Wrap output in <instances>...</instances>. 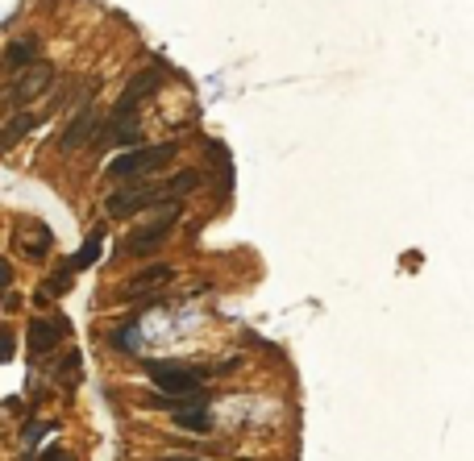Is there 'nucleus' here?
I'll return each mask as SVG.
<instances>
[{"label": "nucleus", "instance_id": "8", "mask_svg": "<svg viewBox=\"0 0 474 461\" xmlns=\"http://www.w3.org/2000/svg\"><path fill=\"white\" fill-rule=\"evenodd\" d=\"M196 187H200V175H196V171H183V175H175V179L158 183L154 195H158V204H175L179 195H187V191H196Z\"/></svg>", "mask_w": 474, "mask_h": 461}, {"label": "nucleus", "instance_id": "5", "mask_svg": "<svg viewBox=\"0 0 474 461\" xmlns=\"http://www.w3.org/2000/svg\"><path fill=\"white\" fill-rule=\"evenodd\" d=\"M154 204H158L154 187H150V183H137V187L112 191V195L104 200V212H108V216H117V220H125V216H133V212H142V208H154Z\"/></svg>", "mask_w": 474, "mask_h": 461}, {"label": "nucleus", "instance_id": "3", "mask_svg": "<svg viewBox=\"0 0 474 461\" xmlns=\"http://www.w3.org/2000/svg\"><path fill=\"white\" fill-rule=\"evenodd\" d=\"M158 83H162V67H146L142 75H133V79H129V87L121 92L117 108H112V121H125V116H133V108H137L142 100H150V96L158 92Z\"/></svg>", "mask_w": 474, "mask_h": 461}, {"label": "nucleus", "instance_id": "9", "mask_svg": "<svg viewBox=\"0 0 474 461\" xmlns=\"http://www.w3.org/2000/svg\"><path fill=\"white\" fill-rule=\"evenodd\" d=\"M33 58H37V46L25 37V42H8V50H4V58H0V62H4V71H8V75H17V71H25Z\"/></svg>", "mask_w": 474, "mask_h": 461}, {"label": "nucleus", "instance_id": "19", "mask_svg": "<svg viewBox=\"0 0 474 461\" xmlns=\"http://www.w3.org/2000/svg\"><path fill=\"white\" fill-rule=\"evenodd\" d=\"M8 279H12V270H8V262H4V258H0V287H4V283H8Z\"/></svg>", "mask_w": 474, "mask_h": 461}, {"label": "nucleus", "instance_id": "4", "mask_svg": "<svg viewBox=\"0 0 474 461\" xmlns=\"http://www.w3.org/2000/svg\"><path fill=\"white\" fill-rule=\"evenodd\" d=\"M50 79H54V71H50L46 62H37V58H33L25 71H17V83L8 87V96H4V100H8L12 108H21V104H29L33 96H42V92L50 87Z\"/></svg>", "mask_w": 474, "mask_h": 461}, {"label": "nucleus", "instance_id": "2", "mask_svg": "<svg viewBox=\"0 0 474 461\" xmlns=\"http://www.w3.org/2000/svg\"><path fill=\"white\" fill-rule=\"evenodd\" d=\"M150 379L167 391V395H196L204 383V370H187L175 362H150Z\"/></svg>", "mask_w": 474, "mask_h": 461}, {"label": "nucleus", "instance_id": "10", "mask_svg": "<svg viewBox=\"0 0 474 461\" xmlns=\"http://www.w3.org/2000/svg\"><path fill=\"white\" fill-rule=\"evenodd\" d=\"M58 337H62V324H50V320H33V324H29V349H33V354L54 349Z\"/></svg>", "mask_w": 474, "mask_h": 461}, {"label": "nucleus", "instance_id": "18", "mask_svg": "<svg viewBox=\"0 0 474 461\" xmlns=\"http://www.w3.org/2000/svg\"><path fill=\"white\" fill-rule=\"evenodd\" d=\"M21 437H25L29 445H37V441H42V424H25V433H21Z\"/></svg>", "mask_w": 474, "mask_h": 461}, {"label": "nucleus", "instance_id": "14", "mask_svg": "<svg viewBox=\"0 0 474 461\" xmlns=\"http://www.w3.org/2000/svg\"><path fill=\"white\" fill-rule=\"evenodd\" d=\"M100 233H104V229H96V233H92V237L83 241V250H79V254H75V258L67 262L71 270H87V266H92V262L100 258Z\"/></svg>", "mask_w": 474, "mask_h": 461}, {"label": "nucleus", "instance_id": "12", "mask_svg": "<svg viewBox=\"0 0 474 461\" xmlns=\"http://www.w3.org/2000/svg\"><path fill=\"white\" fill-rule=\"evenodd\" d=\"M171 279V266L167 262H154V266H146V270H137L129 283H125V291H142V287H158V283H167Z\"/></svg>", "mask_w": 474, "mask_h": 461}, {"label": "nucleus", "instance_id": "16", "mask_svg": "<svg viewBox=\"0 0 474 461\" xmlns=\"http://www.w3.org/2000/svg\"><path fill=\"white\" fill-rule=\"evenodd\" d=\"M12 354H17V337H12V333L0 324V362H8Z\"/></svg>", "mask_w": 474, "mask_h": 461}, {"label": "nucleus", "instance_id": "1", "mask_svg": "<svg viewBox=\"0 0 474 461\" xmlns=\"http://www.w3.org/2000/svg\"><path fill=\"white\" fill-rule=\"evenodd\" d=\"M175 154H179V146H175V141H162V146H137V150H129V154H117V158L108 162V175H117V179L154 175V171H158V166H167Z\"/></svg>", "mask_w": 474, "mask_h": 461}, {"label": "nucleus", "instance_id": "11", "mask_svg": "<svg viewBox=\"0 0 474 461\" xmlns=\"http://www.w3.org/2000/svg\"><path fill=\"white\" fill-rule=\"evenodd\" d=\"M171 412H175V424H179V428H192V433H208V424H212L208 408H192V403H179V408H171Z\"/></svg>", "mask_w": 474, "mask_h": 461}, {"label": "nucleus", "instance_id": "17", "mask_svg": "<svg viewBox=\"0 0 474 461\" xmlns=\"http://www.w3.org/2000/svg\"><path fill=\"white\" fill-rule=\"evenodd\" d=\"M133 329H117L112 333V345H121V349H133V337H129Z\"/></svg>", "mask_w": 474, "mask_h": 461}, {"label": "nucleus", "instance_id": "20", "mask_svg": "<svg viewBox=\"0 0 474 461\" xmlns=\"http://www.w3.org/2000/svg\"><path fill=\"white\" fill-rule=\"evenodd\" d=\"M42 461H71V458H67L62 449H50V453H46V458H42Z\"/></svg>", "mask_w": 474, "mask_h": 461}, {"label": "nucleus", "instance_id": "7", "mask_svg": "<svg viewBox=\"0 0 474 461\" xmlns=\"http://www.w3.org/2000/svg\"><path fill=\"white\" fill-rule=\"evenodd\" d=\"M96 133H100V116H96L92 108H79V112L71 116V125L62 129L58 146L71 154V150H83V146H92V141H96Z\"/></svg>", "mask_w": 474, "mask_h": 461}, {"label": "nucleus", "instance_id": "15", "mask_svg": "<svg viewBox=\"0 0 474 461\" xmlns=\"http://www.w3.org/2000/svg\"><path fill=\"white\" fill-rule=\"evenodd\" d=\"M79 354H67L62 358V370H58V379H62V387H71V383H79Z\"/></svg>", "mask_w": 474, "mask_h": 461}, {"label": "nucleus", "instance_id": "21", "mask_svg": "<svg viewBox=\"0 0 474 461\" xmlns=\"http://www.w3.org/2000/svg\"><path fill=\"white\" fill-rule=\"evenodd\" d=\"M158 461H196V458H179V453H167V458H158Z\"/></svg>", "mask_w": 474, "mask_h": 461}, {"label": "nucleus", "instance_id": "6", "mask_svg": "<svg viewBox=\"0 0 474 461\" xmlns=\"http://www.w3.org/2000/svg\"><path fill=\"white\" fill-rule=\"evenodd\" d=\"M175 220H179V204H167V208L158 212V220H154V225H146L142 233H133V237H129V254H146V250L162 245V241H167V233L175 229Z\"/></svg>", "mask_w": 474, "mask_h": 461}, {"label": "nucleus", "instance_id": "13", "mask_svg": "<svg viewBox=\"0 0 474 461\" xmlns=\"http://www.w3.org/2000/svg\"><path fill=\"white\" fill-rule=\"evenodd\" d=\"M33 125H37V116H33V112H21V116H12V121L0 129V150H4V146H17V141H21V137H25Z\"/></svg>", "mask_w": 474, "mask_h": 461}]
</instances>
